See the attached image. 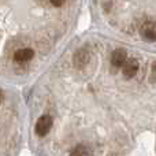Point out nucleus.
<instances>
[{"label": "nucleus", "instance_id": "nucleus-1", "mask_svg": "<svg viewBox=\"0 0 156 156\" xmlns=\"http://www.w3.org/2000/svg\"><path fill=\"white\" fill-rule=\"evenodd\" d=\"M52 127V118L51 115H43L38 118V121L36 122V134L40 136V137H44L49 133Z\"/></svg>", "mask_w": 156, "mask_h": 156}, {"label": "nucleus", "instance_id": "nucleus-2", "mask_svg": "<svg viewBox=\"0 0 156 156\" xmlns=\"http://www.w3.org/2000/svg\"><path fill=\"white\" fill-rule=\"evenodd\" d=\"M141 37L147 41H156V23L155 22H145L140 29Z\"/></svg>", "mask_w": 156, "mask_h": 156}, {"label": "nucleus", "instance_id": "nucleus-3", "mask_svg": "<svg viewBox=\"0 0 156 156\" xmlns=\"http://www.w3.org/2000/svg\"><path fill=\"white\" fill-rule=\"evenodd\" d=\"M126 60H127V52L122 48L115 49L112 52V55H111V65L114 67H122Z\"/></svg>", "mask_w": 156, "mask_h": 156}, {"label": "nucleus", "instance_id": "nucleus-4", "mask_svg": "<svg viewBox=\"0 0 156 156\" xmlns=\"http://www.w3.org/2000/svg\"><path fill=\"white\" fill-rule=\"evenodd\" d=\"M123 67V77L125 78H133L137 74L138 71V62L136 59H129L127 58V60L125 62V65L122 66Z\"/></svg>", "mask_w": 156, "mask_h": 156}, {"label": "nucleus", "instance_id": "nucleus-5", "mask_svg": "<svg viewBox=\"0 0 156 156\" xmlns=\"http://www.w3.org/2000/svg\"><path fill=\"white\" fill-rule=\"evenodd\" d=\"M34 56V51L30 48H22L14 54V60L18 63H26Z\"/></svg>", "mask_w": 156, "mask_h": 156}, {"label": "nucleus", "instance_id": "nucleus-6", "mask_svg": "<svg viewBox=\"0 0 156 156\" xmlns=\"http://www.w3.org/2000/svg\"><path fill=\"white\" fill-rule=\"evenodd\" d=\"M89 62V54L85 49H78L74 55V65L77 69H82Z\"/></svg>", "mask_w": 156, "mask_h": 156}, {"label": "nucleus", "instance_id": "nucleus-7", "mask_svg": "<svg viewBox=\"0 0 156 156\" xmlns=\"http://www.w3.org/2000/svg\"><path fill=\"white\" fill-rule=\"evenodd\" d=\"M70 156H89V149L85 145H77L71 151Z\"/></svg>", "mask_w": 156, "mask_h": 156}, {"label": "nucleus", "instance_id": "nucleus-8", "mask_svg": "<svg viewBox=\"0 0 156 156\" xmlns=\"http://www.w3.org/2000/svg\"><path fill=\"white\" fill-rule=\"evenodd\" d=\"M51 3L55 5V7H60V5L65 3V0H51Z\"/></svg>", "mask_w": 156, "mask_h": 156}, {"label": "nucleus", "instance_id": "nucleus-9", "mask_svg": "<svg viewBox=\"0 0 156 156\" xmlns=\"http://www.w3.org/2000/svg\"><path fill=\"white\" fill-rule=\"evenodd\" d=\"M152 73H154V76H156V62L154 63V67H152Z\"/></svg>", "mask_w": 156, "mask_h": 156}, {"label": "nucleus", "instance_id": "nucleus-10", "mask_svg": "<svg viewBox=\"0 0 156 156\" xmlns=\"http://www.w3.org/2000/svg\"><path fill=\"white\" fill-rule=\"evenodd\" d=\"M2 101H3V92L0 90V103H2Z\"/></svg>", "mask_w": 156, "mask_h": 156}]
</instances>
